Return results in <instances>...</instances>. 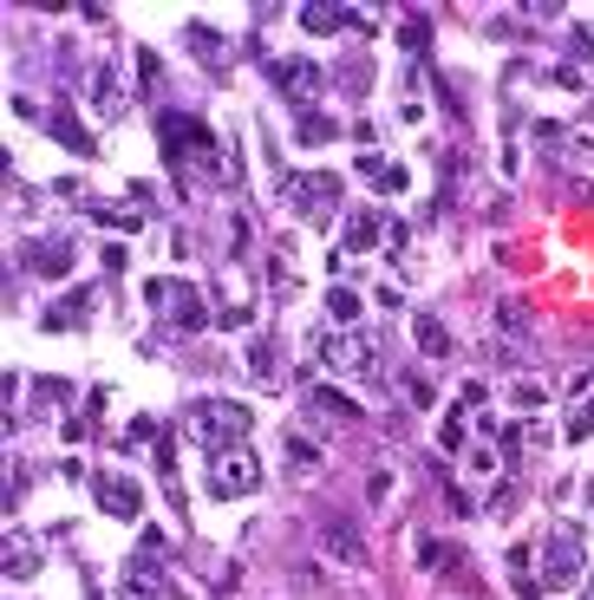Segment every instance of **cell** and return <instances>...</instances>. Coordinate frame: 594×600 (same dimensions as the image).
I'll use <instances>...</instances> for the list:
<instances>
[{
  "label": "cell",
  "mask_w": 594,
  "mask_h": 600,
  "mask_svg": "<svg viewBox=\"0 0 594 600\" xmlns=\"http://www.w3.org/2000/svg\"><path fill=\"white\" fill-rule=\"evenodd\" d=\"M157 150H163V163H170L183 183H216V189L235 183V170H229L216 131H209L203 118H190V111H157Z\"/></svg>",
  "instance_id": "1"
},
{
  "label": "cell",
  "mask_w": 594,
  "mask_h": 600,
  "mask_svg": "<svg viewBox=\"0 0 594 600\" xmlns=\"http://www.w3.org/2000/svg\"><path fill=\"white\" fill-rule=\"evenodd\" d=\"M190 431H196V444H203L209 457H222V451L248 444L255 412H248V405H235V399H196V405H190Z\"/></svg>",
  "instance_id": "2"
},
{
  "label": "cell",
  "mask_w": 594,
  "mask_h": 600,
  "mask_svg": "<svg viewBox=\"0 0 594 600\" xmlns=\"http://www.w3.org/2000/svg\"><path fill=\"white\" fill-rule=\"evenodd\" d=\"M150 307H157V320H163L150 346H163V340H177V333H203V327H209V307L196 301V287H190V281H163V274H157V281H150Z\"/></svg>",
  "instance_id": "3"
},
{
  "label": "cell",
  "mask_w": 594,
  "mask_h": 600,
  "mask_svg": "<svg viewBox=\"0 0 594 600\" xmlns=\"http://www.w3.org/2000/svg\"><path fill=\"white\" fill-rule=\"evenodd\" d=\"M255 490H262V457L248 444L209 457V497H255Z\"/></svg>",
  "instance_id": "4"
},
{
  "label": "cell",
  "mask_w": 594,
  "mask_h": 600,
  "mask_svg": "<svg viewBox=\"0 0 594 600\" xmlns=\"http://www.w3.org/2000/svg\"><path fill=\"white\" fill-rule=\"evenodd\" d=\"M340 183L347 176H327V170H307V176H288V203L301 222H327L340 209Z\"/></svg>",
  "instance_id": "5"
},
{
  "label": "cell",
  "mask_w": 594,
  "mask_h": 600,
  "mask_svg": "<svg viewBox=\"0 0 594 600\" xmlns=\"http://www.w3.org/2000/svg\"><path fill=\"white\" fill-rule=\"evenodd\" d=\"M562 595V588H582V536L562 523L549 542H543V595Z\"/></svg>",
  "instance_id": "6"
},
{
  "label": "cell",
  "mask_w": 594,
  "mask_h": 600,
  "mask_svg": "<svg viewBox=\"0 0 594 600\" xmlns=\"http://www.w3.org/2000/svg\"><path fill=\"white\" fill-rule=\"evenodd\" d=\"M268 72H275V91H281L294 111H314V105H320V91H327V72H320L314 59H275Z\"/></svg>",
  "instance_id": "7"
},
{
  "label": "cell",
  "mask_w": 594,
  "mask_h": 600,
  "mask_svg": "<svg viewBox=\"0 0 594 600\" xmlns=\"http://www.w3.org/2000/svg\"><path fill=\"white\" fill-rule=\"evenodd\" d=\"M118 595H124V600H183V595H177V581L163 575V562H157V555H144V549L118 568Z\"/></svg>",
  "instance_id": "8"
},
{
  "label": "cell",
  "mask_w": 594,
  "mask_h": 600,
  "mask_svg": "<svg viewBox=\"0 0 594 600\" xmlns=\"http://www.w3.org/2000/svg\"><path fill=\"white\" fill-rule=\"evenodd\" d=\"M314 353H320V366H334V372H379V353H373V340H360V333H320Z\"/></svg>",
  "instance_id": "9"
},
{
  "label": "cell",
  "mask_w": 594,
  "mask_h": 600,
  "mask_svg": "<svg viewBox=\"0 0 594 600\" xmlns=\"http://www.w3.org/2000/svg\"><path fill=\"white\" fill-rule=\"evenodd\" d=\"M20 261H26L33 274H52V281H59V274L72 268V242H65V235H26V242H20Z\"/></svg>",
  "instance_id": "10"
},
{
  "label": "cell",
  "mask_w": 594,
  "mask_h": 600,
  "mask_svg": "<svg viewBox=\"0 0 594 600\" xmlns=\"http://www.w3.org/2000/svg\"><path fill=\"white\" fill-rule=\"evenodd\" d=\"M92 490H98V510H105V516H118V523H137V516H144V490H137L131 477H111V470H105Z\"/></svg>",
  "instance_id": "11"
},
{
  "label": "cell",
  "mask_w": 594,
  "mask_h": 600,
  "mask_svg": "<svg viewBox=\"0 0 594 600\" xmlns=\"http://www.w3.org/2000/svg\"><path fill=\"white\" fill-rule=\"evenodd\" d=\"M320 549H327L334 562H347V568L366 562V542H360V529H353L347 516H320Z\"/></svg>",
  "instance_id": "12"
},
{
  "label": "cell",
  "mask_w": 594,
  "mask_h": 600,
  "mask_svg": "<svg viewBox=\"0 0 594 600\" xmlns=\"http://www.w3.org/2000/svg\"><path fill=\"white\" fill-rule=\"evenodd\" d=\"M386 229H392V222H386L379 209H353V216H347V248H353V255H366V248H379V242H386Z\"/></svg>",
  "instance_id": "13"
},
{
  "label": "cell",
  "mask_w": 594,
  "mask_h": 600,
  "mask_svg": "<svg viewBox=\"0 0 594 600\" xmlns=\"http://www.w3.org/2000/svg\"><path fill=\"white\" fill-rule=\"evenodd\" d=\"M92 301H98V287H72V294H65L59 307H46V333H59V327H85Z\"/></svg>",
  "instance_id": "14"
},
{
  "label": "cell",
  "mask_w": 594,
  "mask_h": 600,
  "mask_svg": "<svg viewBox=\"0 0 594 600\" xmlns=\"http://www.w3.org/2000/svg\"><path fill=\"white\" fill-rule=\"evenodd\" d=\"M301 26L307 33H347V26H366V13H353V7H301Z\"/></svg>",
  "instance_id": "15"
},
{
  "label": "cell",
  "mask_w": 594,
  "mask_h": 600,
  "mask_svg": "<svg viewBox=\"0 0 594 600\" xmlns=\"http://www.w3.org/2000/svg\"><path fill=\"white\" fill-rule=\"evenodd\" d=\"M52 137H59L72 157H98V137H92V131H78V118H72L65 105H52Z\"/></svg>",
  "instance_id": "16"
},
{
  "label": "cell",
  "mask_w": 594,
  "mask_h": 600,
  "mask_svg": "<svg viewBox=\"0 0 594 600\" xmlns=\"http://www.w3.org/2000/svg\"><path fill=\"white\" fill-rule=\"evenodd\" d=\"M412 340H419V353H425V359H451V353H458V340H451V333H445V320H432V314H419Z\"/></svg>",
  "instance_id": "17"
},
{
  "label": "cell",
  "mask_w": 594,
  "mask_h": 600,
  "mask_svg": "<svg viewBox=\"0 0 594 600\" xmlns=\"http://www.w3.org/2000/svg\"><path fill=\"white\" fill-rule=\"evenodd\" d=\"M334 137H347V131H340L327 111H301V124H294V144H307V150H314V144H334Z\"/></svg>",
  "instance_id": "18"
},
{
  "label": "cell",
  "mask_w": 594,
  "mask_h": 600,
  "mask_svg": "<svg viewBox=\"0 0 594 600\" xmlns=\"http://www.w3.org/2000/svg\"><path fill=\"white\" fill-rule=\"evenodd\" d=\"M307 412H314V418L327 412V418H340V425H360V405L340 399V392H307Z\"/></svg>",
  "instance_id": "19"
},
{
  "label": "cell",
  "mask_w": 594,
  "mask_h": 600,
  "mask_svg": "<svg viewBox=\"0 0 594 600\" xmlns=\"http://www.w3.org/2000/svg\"><path fill=\"white\" fill-rule=\"evenodd\" d=\"M7 575H13V581H33V575H39V549H33L26 536L7 542Z\"/></svg>",
  "instance_id": "20"
},
{
  "label": "cell",
  "mask_w": 594,
  "mask_h": 600,
  "mask_svg": "<svg viewBox=\"0 0 594 600\" xmlns=\"http://www.w3.org/2000/svg\"><path fill=\"white\" fill-rule=\"evenodd\" d=\"M510 399H517V405H523V412H543V405H549V399H556V392H549V379H536V372H523V379H517V385H510Z\"/></svg>",
  "instance_id": "21"
},
{
  "label": "cell",
  "mask_w": 594,
  "mask_h": 600,
  "mask_svg": "<svg viewBox=\"0 0 594 600\" xmlns=\"http://www.w3.org/2000/svg\"><path fill=\"white\" fill-rule=\"evenodd\" d=\"M92 105H98L105 118H118V111H124V91H118V72H98V85H92Z\"/></svg>",
  "instance_id": "22"
},
{
  "label": "cell",
  "mask_w": 594,
  "mask_h": 600,
  "mask_svg": "<svg viewBox=\"0 0 594 600\" xmlns=\"http://www.w3.org/2000/svg\"><path fill=\"white\" fill-rule=\"evenodd\" d=\"M360 307H366V301H360L353 287H327V314H334L340 327H353V320H360Z\"/></svg>",
  "instance_id": "23"
},
{
  "label": "cell",
  "mask_w": 594,
  "mask_h": 600,
  "mask_svg": "<svg viewBox=\"0 0 594 600\" xmlns=\"http://www.w3.org/2000/svg\"><path fill=\"white\" fill-rule=\"evenodd\" d=\"M288 470H294V477H314V470H320V451H314L301 431L288 438Z\"/></svg>",
  "instance_id": "24"
},
{
  "label": "cell",
  "mask_w": 594,
  "mask_h": 600,
  "mask_svg": "<svg viewBox=\"0 0 594 600\" xmlns=\"http://www.w3.org/2000/svg\"><path fill=\"white\" fill-rule=\"evenodd\" d=\"M399 392H405V405H419V412H432V405H438L432 379H419V372H399Z\"/></svg>",
  "instance_id": "25"
},
{
  "label": "cell",
  "mask_w": 594,
  "mask_h": 600,
  "mask_svg": "<svg viewBox=\"0 0 594 600\" xmlns=\"http://www.w3.org/2000/svg\"><path fill=\"white\" fill-rule=\"evenodd\" d=\"M399 46H405V52H425V46H432V20H425V13H412V20L399 26Z\"/></svg>",
  "instance_id": "26"
},
{
  "label": "cell",
  "mask_w": 594,
  "mask_h": 600,
  "mask_svg": "<svg viewBox=\"0 0 594 600\" xmlns=\"http://www.w3.org/2000/svg\"><path fill=\"white\" fill-rule=\"evenodd\" d=\"M419 568H458L451 542H432V536H419Z\"/></svg>",
  "instance_id": "27"
},
{
  "label": "cell",
  "mask_w": 594,
  "mask_h": 600,
  "mask_svg": "<svg viewBox=\"0 0 594 600\" xmlns=\"http://www.w3.org/2000/svg\"><path fill=\"white\" fill-rule=\"evenodd\" d=\"M594 438V392H589V405H575V418H569V444H589Z\"/></svg>",
  "instance_id": "28"
},
{
  "label": "cell",
  "mask_w": 594,
  "mask_h": 600,
  "mask_svg": "<svg viewBox=\"0 0 594 600\" xmlns=\"http://www.w3.org/2000/svg\"><path fill=\"white\" fill-rule=\"evenodd\" d=\"M190 46H196V59H222V39H209V26H190Z\"/></svg>",
  "instance_id": "29"
},
{
  "label": "cell",
  "mask_w": 594,
  "mask_h": 600,
  "mask_svg": "<svg viewBox=\"0 0 594 600\" xmlns=\"http://www.w3.org/2000/svg\"><path fill=\"white\" fill-rule=\"evenodd\" d=\"M438 444H445V451H464V412H451V418H445V431H438Z\"/></svg>",
  "instance_id": "30"
},
{
  "label": "cell",
  "mask_w": 594,
  "mask_h": 600,
  "mask_svg": "<svg viewBox=\"0 0 594 600\" xmlns=\"http://www.w3.org/2000/svg\"><path fill=\"white\" fill-rule=\"evenodd\" d=\"M248 366H255V372H275V346H268V340H255V346H248Z\"/></svg>",
  "instance_id": "31"
},
{
  "label": "cell",
  "mask_w": 594,
  "mask_h": 600,
  "mask_svg": "<svg viewBox=\"0 0 594 600\" xmlns=\"http://www.w3.org/2000/svg\"><path fill=\"white\" fill-rule=\"evenodd\" d=\"M471 477H497V451L477 444V451H471Z\"/></svg>",
  "instance_id": "32"
},
{
  "label": "cell",
  "mask_w": 594,
  "mask_h": 600,
  "mask_svg": "<svg viewBox=\"0 0 594 600\" xmlns=\"http://www.w3.org/2000/svg\"><path fill=\"white\" fill-rule=\"evenodd\" d=\"M569 46H575V59H594V26H575Z\"/></svg>",
  "instance_id": "33"
},
{
  "label": "cell",
  "mask_w": 594,
  "mask_h": 600,
  "mask_svg": "<svg viewBox=\"0 0 594 600\" xmlns=\"http://www.w3.org/2000/svg\"><path fill=\"white\" fill-rule=\"evenodd\" d=\"M484 399H490V385H484V379H471V385H464V412H477Z\"/></svg>",
  "instance_id": "34"
},
{
  "label": "cell",
  "mask_w": 594,
  "mask_h": 600,
  "mask_svg": "<svg viewBox=\"0 0 594 600\" xmlns=\"http://www.w3.org/2000/svg\"><path fill=\"white\" fill-rule=\"evenodd\" d=\"M386 490H392V470H373V483H366V497H373V503H386Z\"/></svg>",
  "instance_id": "35"
},
{
  "label": "cell",
  "mask_w": 594,
  "mask_h": 600,
  "mask_svg": "<svg viewBox=\"0 0 594 600\" xmlns=\"http://www.w3.org/2000/svg\"><path fill=\"white\" fill-rule=\"evenodd\" d=\"M582 600H594V575H589V588H582Z\"/></svg>",
  "instance_id": "36"
},
{
  "label": "cell",
  "mask_w": 594,
  "mask_h": 600,
  "mask_svg": "<svg viewBox=\"0 0 594 600\" xmlns=\"http://www.w3.org/2000/svg\"><path fill=\"white\" fill-rule=\"evenodd\" d=\"M589 510H594V483H589Z\"/></svg>",
  "instance_id": "37"
}]
</instances>
